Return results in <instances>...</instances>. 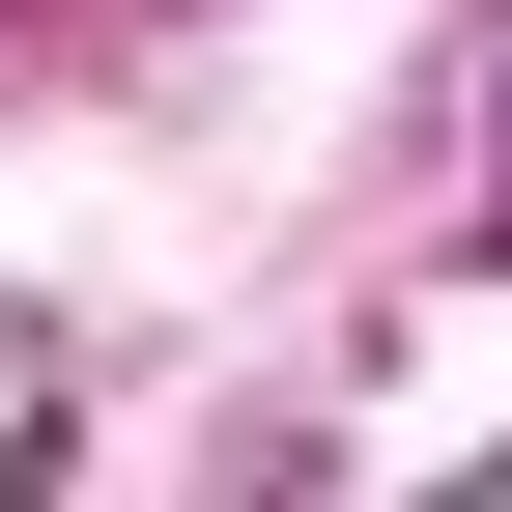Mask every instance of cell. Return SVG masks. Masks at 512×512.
I'll return each instance as SVG.
<instances>
[{
  "mask_svg": "<svg viewBox=\"0 0 512 512\" xmlns=\"http://www.w3.org/2000/svg\"><path fill=\"white\" fill-rule=\"evenodd\" d=\"M484 114H512V86H484Z\"/></svg>",
  "mask_w": 512,
  "mask_h": 512,
  "instance_id": "obj_2",
  "label": "cell"
},
{
  "mask_svg": "<svg viewBox=\"0 0 512 512\" xmlns=\"http://www.w3.org/2000/svg\"><path fill=\"white\" fill-rule=\"evenodd\" d=\"M484 484H512V456H484Z\"/></svg>",
  "mask_w": 512,
  "mask_h": 512,
  "instance_id": "obj_1",
  "label": "cell"
}]
</instances>
